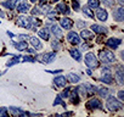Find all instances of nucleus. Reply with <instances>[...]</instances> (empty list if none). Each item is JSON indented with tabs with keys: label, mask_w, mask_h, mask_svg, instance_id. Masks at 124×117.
I'll use <instances>...</instances> for the list:
<instances>
[{
	"label": "nucleus",
	"mask_w": 124,
	"mask_h": 117,
	"mask_svg": "<svg viewBox=\"0 0 124 117\" xmlns=\"http://www.w3.org/2000/svg\"><path fill=\"white\" fill-rule=\"evenodd\" d=\"M96 17H97L99 21L106 22L107 18H108V12H107V10L101 9V8H97V9H96Z\"/></svg>",
	"instance_id": "nucleus-11"
},
{
	"label": "nucleus",
	"mask_w": 124,
	"mask_h": 117,
	"mask_svg": "<svg viewBox=\"0 0 124 117\" xmlns=\"http://www.w3.org/2000/svg\"><path fill=\"white\" fill-rule=\"evenodd\" d=\"M31 14H32V15H37V16H39V15H41L43 12H41V9H40L39 6H34V8L31 10Z\"/></svg>",
	"instance_id": "nucleus-34"
},
{
	"label": "nucleus",
	"mask_w": 124,
	"mask_h": 117,
	"mask_svg": "<svg viewBox=\"0 0 124 117\" xmlns=\"http://www.w3.org/2000/svg\"><path fill=\"white\" fill-rule=\"evenodd\" d=\"M100 81L105 84H112L113 83V76H112V73H103L102 77L100 78Z\"/></svg>",
	"instance_id": "nucleus-24"
},
{
	"label": "nucleus",
	"mask_w": 124,
	"mask_h": 117,
	"mask_svg": "<svg viewBox=\"0 0 124 117\" xmlns=\"http://www.w3.org/2000/svg\"><path fill=\"white\" fill-rule=\"evenodd\" d=\"M0 17H1V18H3V17H5V14H4L1 10H0Z\"/></svg>",
	"instance_id": "nucleus-50"
},
{
	"label": "nucleus",
	"mask_w": 124,
	"mask_h": 117,
	"mask_svg": "<svg viewBox=\"0 0 124 117\" xmlns=\"http://www.w3.org/2000/svg\"><path fill=\"white\" fill-rule=\"evenodd\" d=\"M8 111V107H0V116H5Z\"/></svg>",
	"instance_id": "nucleus-44"
},
{
	"label": "nucleus",
	"mask_w": 124,
	"mask_h": 117,
	"mask_svg": "<svg viewBox=\"0 0 124 117\" xmlns=\"http://www.w3.org/2000/svg\"><path fill=\"white\" fill-rule=\"evenodd\" d=\"M118 4H119L120 6H123V5H124V0H118Z\"/></svg>",
	"instance_id": "nucleus-49"
},
{
	"label": "nucleus",
	"mask_w": 124,
	"mask_h": 117,
	"mask_svg": "<svg viewBox=\"0 0 124 117\" xmlns=\"http://www.w3.org/2000/svg\"><path fill=\"white\" fill-rule=\"evenodd\" d=\"M16 10H17V12L24 14V12H27L28 10H31V6H29V4H28L27 1H24V0H20V3H18L17 6H16Z\"/></svg>",
	"instance_id": "nucleus-12"
},
{
	"label": "nucleus",
	"mask_w": 124,
	"mask_h": 117,
	"mask_svg": "<svg viewBox=\"0 0 124 117\" xmlns=\"http://www.w3.org/2000/svg\"><path fill=\"white\" fill-rule=\"evenodd\" d=\"M57 1H60V0H52V3H57Z\"/></svg>",
	"instance_id": "nucleus-51"
},
{
	"label": "nucleus",
	"mask_w": 124,
	"mask_h": 117,
	"mask_svg": "<svg viewBox=\"0 0 124 117\" xmlns=\"http://www.w3.org/2000/svg\"><path fill=\"white\" fill-rule=\"evenodd\" d=\"M51 46H52V49H54V50H57V49H60V48H61V44H60L58 39H55V40H52V42H51Z\"/></svg>",
	"instance_id": "nucleus-36"
},
{
	"label": "nucleus",
	"mask_w": 124,
	"mask_h": 117,
	"mask_svg": "<svg viewBox=\"0 0 124 117\" xmlns=\"http://www.w3.org/2000/svg\"><path fill=\"white\" fill-rule=\"evenodd\" d=\"M80 38H83V39H91L93 38V33L90 31H88V29H83L82 33H80Z\"/></svg>",
	"instance_id": "nucleus-29"
},
{
	"label": "nucleus",
	"mask_w": 124,
	"mask_h": 117,
	"mask_svg": "<svg viewBox=\"0 0 124 117\" xmlns=\"http://www.w3.org/2000/svg\"><path fill=\"white\" fill-rule=\"evenodd\" d=\"M28 39H29L31 44L34 46V49H35V50H41V49H43V44L40 43V40H39L37 37H29Z\"/></svg>",
	"instance_id": "nucleus-20"
},
{
	"label": "nucleus",
	"mask_w": 124,
	"mask_h": 117,
	"mask_svg": "<svg viewBox=\"0 0 124 117\" xmlns=\"http://www.w3.org/2000/svg\"><path fill=\"white\" fill-rule=\"evenodd\" d=\"M10 111L15 116H27V115H29V112H26V111L21 110L20 107H15V106H10Z\"/></svg>",
	"instance_id": "nucleus-23"
},
{
	"label": "nucleus",
	"mask_w": 124,
	"mask_h": 117,
	"mask_svg": "<svg viewBox=\"0 0 124 117\" xmlns=\"http://www.w3.org/2000/svg\"><path fill=\"white\" fill-rule=\"evenodd\" d=\"M89 48H90V46H89V44H83V45H82V49H83L84 51H85V50H88Z\"/></svg>",
	"instance_id": "nucleus-47"
},
{
	"label": "nucleus",
	"mask_w": 124,
	"mask_h": 117,
	"mask_svg": "<svg viewBox=\"0 0 124 117\" xmlns=\"http://www.w3.org/2000/svg\"><path fill=\"white\" fill-rule=\"evenodd\" d=\"M78 89H79V93H82L84 96L93 95L94 93H96V87L91 85L90 83H84L80 87H78Z\"/></svg>",
	"instance_id": "nucleus-4"
},
{
	"label": "nucleus",
	"mask_w": 124,
	"mask_h": 117,
	"mask_svg": "<svg viewBox=\"0 0 124 117\" xmlns=\"http://www.w3.org/2000/svg\"><path fill=\"white\" fill-rule=\"evenodd\" d=\"M16 37H17V38H20L21 40H24V39H28V38H29L27 34H18V35H16Z\"/></svg>",
	"instance_id": "nucleus-45"
},
{
	"label": "nucleus",
	"mask_w": 124,
	"mask_h": 117,
	"mask_svg": "<svg viewBox=\"0 0 124 117\" xmlns=\"http://www.w3.org/2000/svg\"><path fill=\"white\" fill-rule=\"evenodd\" d=\"M60 25L63 29H71L73 27V21L68 17H63V18H60Z\"/></svg>",
	"instance_id": "nucleus-16"
},
{
	"label": "nucleus",
	"mask_w": 124,
	"mask_h": 117,
	"mask_svg": "<svg viewBox=\"0 0 124 117\" xmlns=\"http://www.w3.org/2000/svg\"><path fill=\"white\" fill-rule=\"evenodd\" d=\"M101 72H102V75L103 73H111V70H109V67H103Z\"/></svg>",
	"instance_id": "nucleus-46"
},
{
	"label": "nucleus",
	"mask_w": 124,
	"mask_h": 117,
	"mask_svg": "<svg viewBox=\"0 0 124 117\" xmlns=\"http://www.w3.org/2000/svg\"><path fill=\"white\" fill-rule=\"evenodd\" d=\"M61 71H62V70H57V71H47V72H49V73H60Z\"/></svg>",
	"instance_id": "nucleus-48"
},
{
	"label": "nucleus",
	"mask_w": 124,
	"mask_h": 117,
	"mask_svg": "<svg viewBox=\"0 0 124 117\" xmlns=\"http://www.w3.org/2000/svg\"><path fill=\"white\" fill-rule=\"evenodd\" d=\"M70 93H71V88H66L63 92L60 94V96H61L62 99H63V98H68V96H70Z\"/></svg>",
	"instance_id": "nucleus-37"
},
{
	"label": "nucleus",
	"mask_w": 124,
	"mask_h": 117,
	"mask_svg": "<svg viewBox=\"0 0 124 117\" xmlns=\"http://www.w3.org/2000/svg\"><path fill=\"white\" fill-rule=\"evenodd\" d=\"M106 98H107L106 99V107L109 111L114 112V111H119L123 109V104L117 98H114V96H106Z\"/></svg>",
	"instance_id": "nucleus-1"
},
{
	"label": "nucleus",
	"mask_w": 124,
	"mask_h": 117,
	"mask_svg": "<svg viewBox=\"0 0 124 117\" xmlns=\"http://www.w3.org/2000/svg\"><path fill=\"white\" fill-rule=\"evenodd\" d=\"M3 5L5 8H8L9 10H14L15 9V3L12 1V0H6V1H3Z\"/></svg>",
	"instance_id": "nucleus-33"
},
{
	"label": "nucleus",
	"mask_w": 124,
	"mask_h": 117,
	"mask_svg": "<svg viewBox=\"0 0 124 117\" xmlns=\"http://www.w3.org/2000/svg\"><path fill=\"white\" fill-rule=\"evenodd\" d=\"M20 58H21V56H17V57L11 58V60H9V61L6 62V66H8V67H11V66H14V65L18 64V62H20Z\"/></svg>",
	"instance_id": "nucleus-31"
},
{
	"label": "nucleus",
	"mask_w": 124,
	"mask_h": 117,
	"mask_svg": "<svg viewBox=\"0 0 124 117\" xmlns=\"http://www.w3.org/2000/svg\"><path fill=\"white\" fill-rule=\"evenodd\" d=\"M118 99H119L120 101H124V92H123V90H119V92H118Z\"/></svg>",
	"instance_id": "nucleus-43"
},
{
	"label": "nucleus",
	"mask_w": 124,
	"mask_h": 117,
	"mask_svg": "<svg viewBox=\"0 0 124 117\" xmlns=\"http://www.w3.org/2000/svg\"><path fill=\"white\" fill-rule=\"evenodd\" d=\"M67 81H70L71 83H78L80 81V77L76 73H68L67 76Z\"/></svg>",
	"instance_id": "nucleus-26"
},
{
	"label": "nucleus",
	"mask_w": 124,
	"mask_h": 117,
	"mask_svg": "<svg viewBox=\"0 0 124 117\" xmlns=\"http://www.w3.org/2000/svg\"><path fill=\"white\" fill-rule=\"evenodd\" d=\"M100 60L105 64H112V62L116 61V55L112 51L105 49V50L100 51Z\"/></svg>",
	"instance_id": "nucleus-3"
},
{
	"label": "nucleus",
	"mask_w": 124,
	"mask_h": 117,
	"mask_svg": "<svg viewBox=\"0 0 124 117\" xmlns=\"http://www.w3.org/2000/svg\"><path fill=\"white\" fill-rule=\"evenodd\" d=\"M0 75H1V73H0Z\"/></svg>",
	"instance_id": "nucleus-53"
},
{
	"label": "nucleus",
	"mask_w": 124,
	"mask_h": 117,
	"mask_svg": "<svg viewBox=\"0 0 124 117\" xmlns=\"http://www.w3.org/2000/svg\"><path fill=\"white\" fill-rule=\"evenodd\" d=\"M56 12H60V14H63V15H68L71 12L70 8L65 4V3H61V4H57L56 5Z\"/></svg>",
	"instance_id": "nucleus-17"
},
{
	"label": "nucleus",
	"mask_w": 124,
	"mask_h": 117,
	"mask_svg": "<svg viewBox=\"0 0 124 117\" xmlns=\"http://www.w3.org/2000/svg\"><path fill=\"white\" fill-rule=\"evenodd\" d=\"M76 26L79 28V29H83V28H85V26H86V23L84 22V21H80V20H78L77 22H76Z\"/></svg>",
	"instance_id": "nucleus-39"
},
{
	"label": "nucleus",
	"mask_w": 124,
	"mask_h": 117,
	"mask_svg": "<svg viewBox=\"0 0 124 117\" xmlns=\"http://www.w3.org/2000/svg\"><path fill=\"white\" fill-rule=\"evenodd\" d=\"M16 23L18 27H22V28H27V29H31V17H27V16H18L16 18Z\"/></svg>",
	"instance_id": "nucleus-6"
},
{
	"label": "nucleus",
	"mask_w": 124,
	"mask_h": 117,
	"mask_svg": "<svg viewBox=\"0 0 124 117\" xmlns=\"http://www.w3.org/2000/svg\"><path fill=\"white\" fill-rule=\"evenodd\" d=\"M12 45L15 46V49H17L18 51H23V50H26L27 48H28V44L26 43V40H20V42H14L12 43Z\"/></svg>",
	"instance_id": "nucleus-21"
},
{
	"label": "nucleus",
	"mask_w": 124,
	"mask_h": 117,
	"mask_svg": "<svg viewBox=\"0 0 124 117\" xmlns=\"http://www.w3.org/2000/svg\"><path fill=\"white\" fill-rule=\"evenodd\" d=\"M56 58V52L51 51V52H44L40 56H38V60L43 64H51Z\"/></svg>",
	"instance_id": "nucleus-5"
},
{
	"label": "nucleus",
	"mask_w": 124,
	"mask_h": 117,
	"mask_svg": "<svg viewBox=\"0 0 124 117\" xmlns=\"http://www.w3.org/2000/svg\"><path fill=\"white\" fill-rule=\"evenodd\" d=\"M51 11V6L50 5H44L43 8H41V12L44 14V15H46L47 12H50Z\"/></svg>",
	"instance_id": "nucleus-40"
},
{
	"label": "nucleus",
	"mask_w": 124,
	"mask_h": 117,
	"mask_svg": "<svg viewBox=\"0 0 124 117\" xmlns=\"http://www.w3.org/2000/svg\"><path fill=\"white\" fill-rule=\"evenodd\" d=\"M29 1H31V3H35V1H37V0H29Z\"/></svg>",
	"instance_id": "nucleus-52"
},
{
	"label": "nucleus",
	"mask_w": 124,
	"mask_h": 117,
	"mask_svg": "<svg viewBox=\"0 0 124 117\" xmlns=\"http://www.w3.org/2000/svg\"><path fill=\"white\" fill-rule=\"evenodd\" d=\"M68 98H71V101H72L73 104H76V105L79 104V101H80V98H79V89H78V88L72 89Z\"/></svg>",
	"instance_id": "nucleus-15"
},
{
	"label": "nucleus",
	"mask_w": 124,
	"mask_h": 117,
	"mask_svg": "<svg viewBox=\"0 0 124 117\" xmlns=\"http://www.w3.org/2000/svg\"><path fill=\"white\" fill-rule=\"evenodd\" d=\"M120 44H122V39H119V38H109L106 42V46H108L111 49H117Z\"/></svg>",
	"instance_id": "nucleus-13"
},
{
	"label": "nucleus",
	"mask_w": 124,
	"mask_h": 117,
	"mask_svg": "<svg viewBox=\"0 0 124 117\" xmlns=\"http://www.w3.org/2000/svg\"><path fill=\"white\" fill-rule=\"evenodd\" d=\"M50 32L57 38V39H61L62 37H63V34H62V31H61V28L57 26V25H51V27H50Z\"/></svg>",
	"instance_id": "nucleus-18"
},
{
	"label": "nucleus",
	"mask_w": 124,
	"mask_h": 117,
	"mask_svg": "<svg viewBox=\"0 0 124 117\" xmlns=\"http://www.w3.org/2000/svg\"><path fill=\"white\" fill-rule=\"evenodd\" d=\"M46 17H47L50 21H54L55 18H57V12H56V11H55V12H54V11H50V12L46 14Z\"/></svg>",
	"instance_id": "nucleus-35"
},
{
	"label": "nucleus",
	"mask_w": 124,
	"mask_h": 117,
	"mask_svg": "<svg viewBox=\"0 0 124 117\" xmlns=\"http://www.w3.org/2000/svg\"><path fill=\"white\" fill-rule=\"evenodd\" d=\"M70 54H71V56L74 58L76 61H80L82 60V54H80V50L79 49L72 48V49H70Z\"/></svg>",
	"instance_id": "nucleus-22"
},
{
	"label": "nucleus",
	"mask_w": 124,
	"mask_h": 117,
	"mask_svg": "<svg viewBox=\"0 0 124 117\" xmlns=\"http://www.w3.org/2000/svg\"><path fill=\"white\" fill-rule=\"evenodd\" d=\"M85 106H86V109L93 110V109H101V107H102V104H101V101H100L97 98H93V99H90V100L85 104Z\"/></svg>",
	"instance_id": "nucleus-8"
},
{
	"label": "nucleus",
	"mask_w": 124,
	"mask_h": 117,
	"mask_svg": "<svg viewBox=\"0 0 124 117\" xmlns=\"http://www.w3.org/2000/svg\"><path fill=\"white\" fill-rule=\"evenodd\" d=\"M72 5H73V9L76 10V11H78L79 10V1H78V0H72Z\"/></svg>",
	"instance_id": "nucleus-42"
},
{
	"label": "nucleus",
	"mask_w": 124,
	"mask_h": 117,
	"mask_svg": "<svg viewBox=\"0 0 124 117\" xmlns=\"http://www.w3.org/2000/svg\"><path fill=\"white\" fill-rule=\"evenodd\" d=\"M67 40H68L72 45H78V44L80 43V35H79L78 33L71 31V32H68V34H67Z\"/></svg>",
	"instance_id": "nucleus-7"
},
{
	"label": "nucleus",
	"mask_w": 124,
	"mask_h": 117,
	"mask_svg": "<svg viewBox=\"0 0 124 117\" xmlns=\"http://www.w3.org/2000/svg\"><path fill=\"white\" fill-rule=\"evenodd\" d=\"M22 61H24V62H35V57H33V56H28V55H26V56H23V60Z\"/></svg>",
	"instance_id": "nucleus-38"
},
{
	"label": "nucleus",
	"mask_w": 124,
	"mask_h": 117,
	"mask_svg": "<svg viewBox=\"0 0 124 117\" xmlns=\"http://www.w3.org/2000/svg\"><path fill=\"white\" fill-rule=\"evenodd\" d=\"M90 28L94 33H97V34H106L107 33V28L103 26H100V25H93Z\"/></svg>",
	"instance_id": "nucleus-19"
},
{
	"label": "nucleus",
	"mask_w": 124,
	"mask_h": 117,
	"mask_svg": "<svg viewBox=\"0 0 124 117\" xmlns=\"http://www.w3.org/2000/svg\"><path fill=\"white\" fill-rule=\"evenodd\" d=\"M88 6L90 8V9H97L99 6H100V0H89L88 1Z\"/></svg>",
	"instance_id": "nucleus-30"
},
{
	"label": "nucleus",
	"mask_w": 124,
	"mask_h": 117,
	"mask_svg": "<svg viewBox=\"0 0 124 117\" xmlns=\"http://www.w3.org/2000/svg\"><path fill=\"white\" fill-rule=\"evenodd\" d=\"M84 61H85V65L91 68V70H95L99 67V60H97V57L95 56V54L93 52H88L84 57Z\"/></svg>",
	"instance_id": "nucleus-2"
},
{
	"label": "nucleus",
	"mask_w": 124,
	"mask_h": 117,
	"mask_svg": "<svg viewBox=\"0 0 124 117\" xmlns=\"http://www.w3.org/2000/svg\"><path fill=\"white\" fill-rule=\"evenodd\" d=\"M52 105H54V106H57V105H62V106H63V107L66 109V104L63 102V100H62V98H61L60 95H57V96H56V99H55V101L52 102Z\"/></svg>",
	"instance_id": "nucleus-32"
},
{
	"label": "nucleus",
	"mask_w": 124,
	"mask_h": 117,
	"mask_svg": "<svg viewBox=\"0 0 124 117\" xmlns=\"http://www.w3.org/2000/svg\"><path fill=\"white\" fill-rule=\"evenodd\" d=\"M38 35L41 38V39H44V40H49L50 39V32H49V29L45 27V28H43V29H40L39 32H38Z\"/></svg>",
	"instance_id": "nucleus-25"
},
{
	"label": "nucleus",
	"mask_w": 124,
	"mask_h": 117,
	"mask_svg": "<svg viewBox=\"0 0 124 117\" xmlns=\"http://www.w3.org/2000/svg\"><path fill=\"white\" fill-rule=\"evenodd\" d=\"M101 3H102L105 6L109 8V6H112V5H113V0H101Z\"/></svg>",
	"instance_id": "nucleus-41"
},
{
	"label": "nucleus",
	"mask_w": 124,
	"mask_h": 117,
	"mask_svg": "<svg viewBox=\"0 0 124 117\" xmlns=\"http://www.w3.org/2000/svg\"><path fill=\"white\" fill-rule=\"evenodd\" d=\"M114 77L117 79V82L122 85L124 83V71H123V66H117L116 71H114Z\"/></svg>",
	"instance_id": "nucleus-10"
},
{
	"label": "nucleus",
	"mask_w": 124,
	"mask_h": 117,
	"mask_svg": "<svg viewBox=\"0 0 124 117\" xmlns=\"http://www.w3.org/2000/svg\"><path fill=\"white\" fill-rule=\"evenodd\" d=\"M113 18L117 22H123L124 21V9L122 6L113 10Z\"/></svg>",
	"instance_id": "nucleus-9"
},
{
	"label": "nucleus",
	"mask_w": 124,
	"mask_h": 117,
	"mask_svg": "<svg viewBox=\"0 0 124 117\" xmlns=\"http://www.w3.org/2000/svg\"><path fill=\"white\" fill-rule=\"evenodd\" d=\"M96 93L101 96V98H106L108 95V88H100L96 87Z\"/></svg>",
	"instance_id": "nucleus-27"
},
{
	"label": "nucleus",
	"mask_w": 124,
	"mask_h": 117,
	"mask_svg": "<svg viewBox=\"0 0 124 117\" xmlns=\"http://www.w3.org/2000/svg\"><path fill=\"white\" fill-rule=\"evenodd\" d=\"M82 11H83V14L86 16V17H89V18H94V14L91 12V9L86 5V6H83L82 8Z\"/></svg>",
	"instance_id": "nucleus-28"
},
{
	"label": "nucleus",
	"mask_w": 124,
	"mask_h": 117,
	"mask_svg": "<svg viewBox=\"0 0 124 117\" xmlns=\"http://www.w3.org/2000/svg\"><path fill=\"white\" fill-rule=\"evenodd\" d=\"M54 83H55V85L58 87V88H63V87H66L67 78H66L65 76H56V77L54 78Z\"/></svg>",
	"instance_id": "nucleus-14"
}]
</instances>
